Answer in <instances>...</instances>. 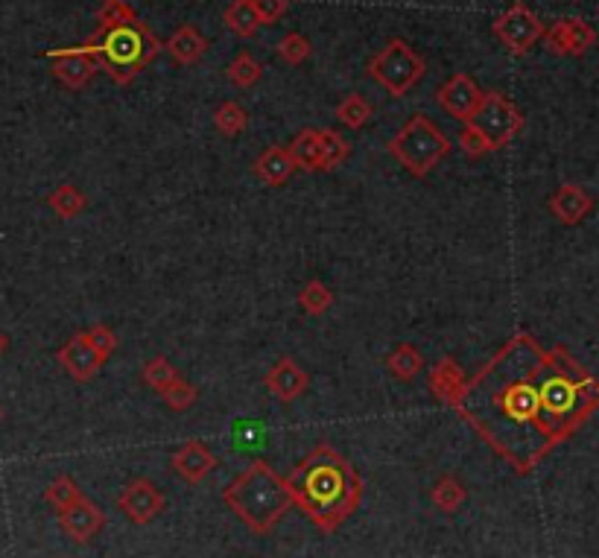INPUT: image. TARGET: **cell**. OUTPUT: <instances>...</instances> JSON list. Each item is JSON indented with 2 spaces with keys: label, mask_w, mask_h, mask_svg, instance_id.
Instances as JSON below:
<instances>
[{
  "label": "cell",
  "mask_w": 599,
  "mask_h": 558,
  "mask_svg": "<svg viewBox=\"0 0 599 558\" xmlns=\"http://www.w3.org/2000/svg\"><path fill=\"white\" fill-rule=\"evenodd\" d=\"M141 374H144V380L150 383L152 389H155V392H161V395H164V392H167V389H170V386H173L179 377H182V374L173 369V363H170L167 357H152L150 363L144 366V372Z\"/></svg>",
  "instance_id": "32"
},
{
  "label": "cell",
  "mask_w": 599,
  "mask_h": 558,
  "mask_svg": "<svg viewBox=\"0 0 599 558\" xmlns=\"http://www.w3.org/2000/svg\"><path fill=\"white\" fill-rule=\"evenodd\" d=\"M164 50L179 62V65H193L202 59V53L208 50V41L202 38V33L193 27V24H185L179 27L173 36L164 41Z\"/></svg>",
  "instance_id": "20"
},
{
  "label": "cell",
  "mask_w": 599,
  "mask_h": 558,
  "mask_svg": "<svg viewBox=\"0 0 599 558\" xmlns=\"http://www.w3.org/2000/svg\"><path fill=\"white\" fill-rule=\"evenodd\" d=\"M223 503L258 535H269L287 515V509L296 506L290 483L263 459H255L225 485Z\"/></svg>",
  "instance_id": "3"
},
{
  "label": "cell",
  "mask_w": 599,
  "mask_h": 558,
  "mask_svg": "<svg viewBox=\"0 0 599 558\" xmlns=\"http://www.w3.org/2000/svg\"><path fill=\"white\" fill-rule=\"evenodd\" d=\"M290 155L296 161V167L307 173H319L325 170V158H322V141H319V129H301L299 135L290 141Z\"/></svg>",
  "instance_id": "21"
},
{
  "label": "cell",
  "mask_w": 599,
  "mask_h": 558,
  "mask_svg": "<svg viewBox=\"0 0 599 558\" xmlns=\"http://www.w3.org/2000/svg\"><path fill=\"white\" fill-rule=\"evenodd\" d=\"M223 21L225 27L240 38H252L263 24L255 0H231L228 9L223 12Z\"/></svg>",
  "instance_id": "22"
},
{
  "label": "cell",
  "mask_w": 599,
  "mask_h": 558,
  "mask_svg": "<svg viewBox=\"0 0 599 558\" xmlns=\"http://www.w3.org/2000/svg\"><path fill=\"white\" fill-rule=\"evenodd\" d=\"M214 123H217V129L223 132L225 138H237V135L246 132V126H249V114H246V109H243L240 103L228 100V103H223V106L214 112Z\"/></svg>",
  "instance_id": "26"
},
{
  "label": "cell",
  "mask_w": 599,
  "mask_h": 558,
  "mask_svg": "<svg viewBox=\"0 0 599 558\" xmlns=\"http://www.w3.org/2000/svg\"><path fill=\"white\" fill-rule=\"evenodd\" d=\"M47 59H50V71L53 76L71 88L79 91L91 82V76L100 71V62H97V50H94V41L88 38L85 44L79 47H56V50H47Z\"/></svg>",
  "instance_id": "9"
},
{
  "label": "cell",
  "mask_w": 599,
  "mask_h": 558,
  "mask_svg": "<svg viewBox=\"0 0 599 558\" xmlns=\"http://www.w3.org/2000/svg\"><path fill=\"white\" fill-rule=\"evenodd\" d=\"M594 211V196L579 185H562L550 196V214L562 225H579Z\"/></svg>",
  "instance_id": "16"
},
{
  "label": "cell",
  "mask_w": 599,
  "mask_h": 558,
  "mask_svg": "<svg viewBox=\"0 0 599 558\" xmlns=\"http://www.w3.org/2000/svg\"><path fill=\"white\" fill-rule=\"evenodd\" d=\"M91 41L97 50L100 71H106L117 85H129L161 53V41L141 21L114 30H97Z\"/></svg>",
  "instance_id": "4"
},
{
  "label": "cell",
  "mask_w": 599,
  "mask_h": 558,
  "mask_svg": "<svg viewBox=\"0 0 599 558\" xmlns=\"http://www.w3.org/2000/svg\"><path fill=\"white\" fill-rule=\"evenodd\" d=\"M97 24L100 30H114V27H126V24H138V12L126 3V0H106L97 12Z\"/></svg>",
  "instance_id": "28"
},
{
  "label": "cell",
  "mask_w": 599,
  "mask_h": 558,
  "mask_svg": "<svg viewBox=\"0 0 599 558\" xmlns=\"http://www.w3.org/2000/svg\"><path fill=\"white\" fill-rule=\"evenodd\" d=\"M369 76L380 82L392 97H404L412 85L424 76V59L412 50L407 41L392 38L369 62Z\"/></svg>",
  "instance_id": "6"
},
{
  "label": "cell",
  "mask_w": 599,
  "mask_h": 558,
  "mask_svg": "<svg viewBox=\"0 0 599 558\" xmlns=\"http://www.w3.org/2000/svg\"><path fill=\"white\" fill-rule=\"evenodd\" d=\"M319 141H322V158H325V170H337L339 164L351 155L348 141L334 132V129H319Z\"/></svg>",
  "instance_id": "33"
},
{
  "label": "cell",
  "mask_w": 599,
  "mask_h": 558,
  "mask_svg": "<svg viewBox=\"0 0 599 558\" xmlns=\"http://www.w3.org/2000/svg\"><path fill=\"white\" fill-rule=\"evenodd\" d=\"M6 348H9V336L0 331V357H3V351H6Z\"/></svg>",
  "instance_id": "39"
},
{
  "label": "cell",
  "mask_w": 599,
  "mask_h": 558,
  "mask_svg": "<svg viewBox=\"0 0 599 558\" xmlns=\"http://www.w3.org/2000/svg\"><path fill=\"white\" fill-rule=\"evenodd\" d=\"M196 398H199V392H196V386L188 383L185 377H179L167 392H164V401H167V407L176 412H185L190 410L193 404H196Z\"/></svg>",
  "instance_id": "35"
},
{
  "label": "cell",
  "mask_w": 599,
  "mask_h": 558,
  "mask_svg": "<svg viewBox=\"0 0 599 558\" xmlns=\"http://www.w3.org/2000/svg\"><path fill=\"white\" fill-rule=\"evenodd\" d=\"M337 117L342 126L348 129H363L372 117V106L360 97V94H348L337 106Z\"/></svg>",
  "instance_id": "29"
},
{
  "label": "cell",
  "mask_w": 599,
  "mask_h": 558,
  "mask_svg": "<svg viewBox=\"0 0 599 558\" xmlns=\"http://www.w3.org/2000/svg\"><path fill=\"white\" fill-rule=\"evenodd\" d=\"M167 500L161 494V488L152 483V480H132L120 491L117 497V509L129 518L132 523L144 526V523H152L161 512H164Z\"/></svg>",
  "instance_id": "10"
},
{
  "label": "cell",
  "mask_w": 599,
  "mask_h": 558,
  "mask_svg": "<svg viewBox=\"0 0 599 558\" xmlns=\"http://www.w3.org/2000/svg\"><path fill=\"white\" fill-rule=\"evenodd\" d=\"M0 421H3V407H0Z\"/></svg>",
  "instance_id": "40"
},
{
  "label": "cell",
  "mask_w": 599,
  "mask_h": 558,
  "mask_svg": "<svg viewBox=\"0 0 599 558\" xmlns=\"http://www.w3.org/2000/svg\"><path fill=\"white\" fill-rule=\"evenodd\" d=\"M494 453L529 474L599 410V380L573 354L515 334L465 383L453 407Z\"/></svg>",
  "instance_id": "1"
},
{
  "label": "cell",
  "mask_w": 599,
  "mask_h": 558,
  "mask_svg": "<svg viewBox=\"0 0 599 558\" xmlns=\"http://www.w3.org/2000/svg\"><path fill=\"white\" fill-rule=\"evenodd\" d=\"M307 383H310L307 372H304L301 366H296L290 357L278 360V363L269 369V374H266V389H269L278 401H284V404L301 398V395L307 392Z\"/></svg>",
  "instance_id": "17"
},
{
  "label": "cell",
  "mask_w": 599,
  "mask_h": 558,
  "mask_svg": "<svg viewBox=\"0 0 599 558\" xmlns=\"http://www.w3.org/2000/svg\"><path fill=\"white\" fill-rule=\"evenodd\" d=\"M47 205L56 211V217H62V220H74L79 217L82 211H85V205H88V199H85V193L74 185H59L50 196H47Z\"/></svg>",
  "instance_id": "24"
},
{
  "label": "cell",
  "mask_w": 599,
  "mask_h": 558,
  "mask_svg": "<svg viewBox=\"0 0 599 558\" xmlns=\"http://www.w3.org/2000/svg\"><path fill=\"white\" fill-rule=\"evenodd\" d=\"M44 497H47V503H50L56 512H65L68 506H74L76 500L82 497V491H79V485H76L68 474H59L53 483L47 485Z\"/></svg>",
  "instance_id": "31"
},
{
  "label": "cell",
  "mask_w": 599,
  "mask_h": 558,
  "mask_svg": "<svg viewBox=\"0 0 599 558\" xmlns=\"http://www.w3.org/2000/svg\"><path fill=\"white\" fill-rule=\"evenodd\" d=\"M483 97H486V94L480 91V85L468 74H453L448 82L436 91V103H439L450 117L465 120V123L477 114Z\"/></svg>",
  "instance_id": "11"
},
{
  "label": "cell",
  "mask_w": 599,
  "mask_h": 558,
  "mask_svg": "<svg viewBox=\"0 0 599 558\" xmlns=\"http://www.w3.org/2000/svg\"><path fill=\"white\" fill-rule=\"evenodd\" d=\"M170 465H173V471H176L185 483L196 485L202 483V480L217 468V456L208 450L205 442H196V439H193V442H185V445L173 453Z\"/></svg>",
  "instance_id": "15"
},
{
  "label": "cell",
  "mask_w": 599,
  "mask_h": 558,
  "mask_svg": "<svg viewBox=\"0 0 599 558\" xmlns=\"http://www.w3.org/2000/svg\"><path fill=\"white\" fill-rule=\"evenodd\" d=\"M255 6H258V15H261L263 24H275L287 12L290 0H255Z\"/></svg>",
  "instance_id": "38"
},
{
  "label": "cell",
  "mask_w": 599,
  "mask_h": 558,
  "mask_svg": "<svg viewBox=\"0 0 599 558\" xmlns=\"http://www.w3.org/2000/svg\"><path fill=\"white\" fill-rule=\"evenodd\" d=\"M287 483L293 491V503L322 532H337L363 500V480L357 468L337 447L325 442L301 459Z\"/></svg>",
  "instance_id": "2"
},
{
  "label": "cell",
  "mask_w": 599,
  "mask_h": 558,
  "mask_svg": "<svg viewBox=\"0 0 599 558\" xmlns=\"http://www.w3.org/2000/svg\"><path fill=\"white\" fill-rule=\"evenodd\" d=\"M386 149H389L392 158H398V164L410 176L424 179L448 158L450 141L427 114H412L410 120L398 129V135L386 144Z\"/></svg>",
  "instance_id": "5"
},
{
  "label": "cell",
  "mask_w": 599,
  "mask_h": 558,
  "mask_svg": "<svg viewBox=\"0 0 599 558\" xmlns=\"http://www.w3.org/2000/svg\"><path fill=\"white\" fill-rule=\"evenodd\" d=\"M59 523L68 532V538H74L76 544H85V541H91L103 529L106 515H103V509L94 500H88L82 494L74 506H68L65 512H59Z\"/></svg>",
  "instance_id": "14"
},
{
  "label": "cell",
  "mask_w": 599,
  "mask_h": 558,
  "mask_svg": "<svg viewBox=\"0 0 599 558\" xmlns=\"http://www.w3.org/2000/svg\"><path fill=\"white\" fill-rule=\"evenodd\" d=\"M296 170L299 167H296V161H293V155H290L287 147L263 149L261 158L255 161V176L269 187H281L284 182H290V176Z\"/></svg>",
  "instance_id": "19"
},
{
  "label": "cell",
  "mask_w": 599,
  "mask_h": 558,
  "mask_svg": "<svg viewBox=\"0 0 599 558\" xmlns=\"http://www.w3.org/2000/svg\"><path fill=\"white\" fill-rule=\"evenodd\" d=\"M299 304L304 313H310V316H322V313L334 304V293H331L322 281H307V284L301 287Z\"/></svg>",
  "instance_id": "30"
},
{
  "label": "cell",
  "mask_w": 599,
  "mask_h": 558,
  "mask_svg": "<svg viewBox=\"0 0 599 558\" xmlns=\"http://www.w3.org/2000/svg\"><path fill=\"white\" fill-rule=\"evenodd\" d=\"M468 123L486 138L488 147L494 152V149L506 147L524 129V114L503 91H488L477 114Z\"/></svg>",
  "instance_id": "7"
},
{
  "label": "cell",
  "mask_w": 599,
  "mask_h": 558,
  "mask_svg": "<svg viewBox=\"0 0 599 558\" xmlns=\"http://www.w3.org/2000/svg\"><path fill=\"white\" fill-rule=\"evenodd\" d=\"M459 149L465 152V155H471V158H480V155H486V152H491V147H488V141L471 126V123H465L462 126V132H459Z\"/></svg>",
  "instance_id": "36"
},
{
  "label": "cell",
  "mask_w": 599,
  "mask_h": 558,
  "mask_svg": "<svg viewBox=\"0 0 599 558\" xmlns=\"http://www.w3.org/2000/svg\"><path fill=\"white\" fill-rule=\"evenodd\" d=\"M225 74H228V79H231L234 85H240V88H252L255 82H261L263 65L252 56V53H240V56L231 59V65L225 68Z\"/></svg>",
  "instance_id": "25"
},
{
  "label": "cell",
  "mask_w": 599,
  "mask_h": 558,
  "mask_svg": "<svg viewBox=\"0 0 599 558\" xmlns=\"http://www.w3.org/2000/svg\"><path fill=\"white\" fill-rule=\"evenodd\" d=\"M544 24L541 18L526 6V3H512L497 21H494V36L503 41V47L512 53V56H524L529 53L541 38H544Z\"/></svg>",
  "instance_id": "8"
},
{
  "label": "cell",
  "mask_w": 599,
  "mask_h": 558,
  "mask_svg": "<svg viewBox=\"0 0 599 558\" xmlns=\"http://www.w3.org/2000/svg\"><path fill=\"white\" fill-rule=\"evenodd\" d=\"M59 363H62V369L74 377L76 383H85V380H91L94 374L103 369V357L97 354V348L88 342V336L85 331L82 334L71 336L62 348H59Z\"/></svg>",
  "instance_id": "13"
},
{
  "label": "cell",
  "mask_w": 599,
  "mask_h": 558,
  "mask_svg": "<svg viewBox=\"0 0 599 558\" xmlns=\"http://www.w3.org/2000/svg\"><path fill=\"white\" fill-rule=\"evenodd\" d=\"M547 50L559 53V56H585L594 44H597V30L582 21V18H562L559 24H553L547 33Z\"/></svg>",
  "instance_id": "12"
},
{
  "label": "cell",
  "mask_w": 599,
  "mask_h": 558,
  "mask_svg": "<svg viewBox=\"0 0 599 558\" xmlns=\"http://www.w3.org/2000/svg\"><path fill=\"white\" fill-rule=\"evenodd\" d=\"M465 372L459 369V363L456 360H439L436 366H433V372H430V392L442 401V404H448V407H456L459 404V398H462V392H465Z\"/></svg>",
  "instance_id": "18"
},
{
  "label": "cell",
  "mask_w": 599,
  "mask_h": 558,
  "mask_svg": "<svg viewBox=\"0 0 599 558\" xmlns=\"http://www.w3.org/2000/svg\"><path fill=\"white\" fill-rule=\"evenodd\" d=\"M465 500H468V491L456 477H442L439 483L433 485V503H436V509H442L448 515H453Z\"/></svg>",
  "instance_id": "27"
},
{
  "label": "cell",
  "mask_w": 599,
  "mask_h": 558,
  "mask_svg": "<svg viewBox=\"0 0 599 558\" xmlns=\"http://www.w3.org/2000/svg\"><path fill=\"white\" fill-rule=\"evenodd\" d=\"M88 336V342L97 348V354L103 357V360H109L114 351H117V336H114L112 328H106V325H94L91 331H85Z\"/></svg>",
  "instance_id": "37"
},
{
  "label": "cell",
  "mask_w": 599,
  "mask_h": 558,
  "mask_svg": "<svg viewBox=\"0 0 599 558\" xmlns=\"http://www.w3.org/2000/svg\"><path fill=\"white\" fill-rule=\"evenodd\" d=\"M386 369L395 374L398 380H412L415 374L424 369V357L421 351L410 345V342H401L389 357H386Z\"/></svg>",
  "instance_id": "23"
},
{
  "label": "cell",
  "mask_w": 599,
  "mask_h": 558,
  "mask_svg": "<svg viewBox=\"0 0 599 558\" xmlns=\"http://www.w3.org/2000/svg\"><path fill=\"white\" fill-rule=\"evenodd\" d=\"M310 53H313V44H310V38L301 36V33H287L278 41V56L287 65H301Z\"/></svg>",
  "instance_id": "34"
}]
</instances>
